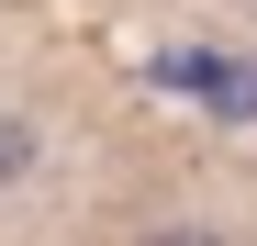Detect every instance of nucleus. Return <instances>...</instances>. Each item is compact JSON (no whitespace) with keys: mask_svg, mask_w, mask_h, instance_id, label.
Here are the masks:
<instances>
[{"mask_svg":"<svg viewBox=\"0 0 257 246\" xmlns=\"http://www.w3.org/2000/svg\"><path fill=\"white\" fill-rule=\"evenodd\" d=\"M34 168V135H23V123H0V179H23Z\"/></svg>","mask_w":257,"mask_h":246,"instance_id":"nucleus-1","label":"nucleus"},{"mask_svg":"<svg viewBox=\"0 0 257 246\" xmlns=\"http://www.w3.org/2000/svg\"><path fill=\"white\" fill-rule=\"evenodd\" d=\"M146 246H212V235H146Z\"/></svg>","mask_w":257,"mask_h":246,"instance_id":"nucleus-2","label":"nucleus"}]
</instances>
